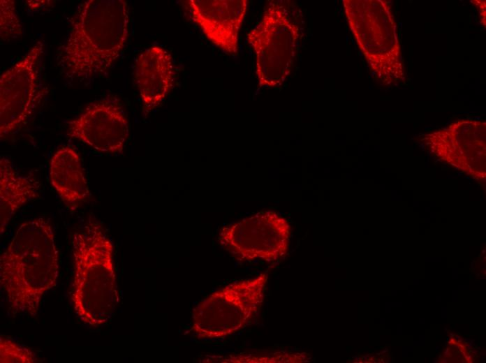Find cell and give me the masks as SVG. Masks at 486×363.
Instances as JSON below:
<instances>
[{"label": "cell", "mask_w": 486, "mask_h": 363, "mask_svg": "<svg viewBox=\"0 0 486 363\" xmlns=\"http://www.w3.org/2000/svg\"><path fill=\"white\" fill-rule=\"evenodd\" d=\"M71 300L78 318L93 327L106 323L118 303L113 246L101 223L90 216L72 236Z\"/></svg>", "instance_id": "3957f363"}, {"label": "cell", "mask_w": 486, "mask_h": 363, "mask_svg": "<svg viewBox=\"0 0 486 363\" xmlns=\"http://www.w3.org/2000/svg\"><path fill=\"white\" fill-rule=\"evenodd\" d=\"M38 360L31 349L18 344L2 334L1 335V363H33L38 362Z\"/></svg>", "instance_id": "e0dca14e"}, {"label": "cell", "mask_w": 486, "mask_h": 363, "mask_svg": "<svg viewBox=\"0 0 486 363\" xmlns=\"http://www.w3.org/2000/svg\"><path fill=\"white\" fill-rule=\"evenodd\" d=\"M22 29L12 0L0 1V38L1 41L15 39L22 36Z\"/></svg>", "instance_id": "2e32d148"}, {"label": "cell", "mask_w": 486, "mask_h": 363, "mask_svg": "<svg viewBox=\"0 0 486 363\" xmlns=\"http://www.w3.org/2000/svg\"><path fill=\"white\" fill-rule=\"evenodd\" d=\"M349 28L370 69L384 85L405 80L397 26L383 0H343Z\"/></svg>", "instance_id": "277c9868"}, {"label": "cell", "mask_w": 486, "mask_h": 363, "mask_svg": "<svg viewBox=\"0 0 486 363\" xmlns=\"http://www.w3.org/2000/svg\"><path fill=\"white\" fill-rule=\"evenodd\" d=\"M50 181L69 210H76L89 197L87 180L80 157L69 146L57 150L49 166Z\"/></svg>", "instance_id": "4fadbf2b"}, {"label": "cell", "mask_w": 486, "mask_h": 363, "mask_svg": "<svg viewBox=\"0 0 486 363\" xmlns=\"http://www.w3.org/2000/svg\"><path fill=\"white\" fill-rule=\"evenodd\" d=\"M267 3L260 20L246 36L256 55V73L260 87L281 86L288 77L300 37L287 3Z\"/></svg>", "instance_id": "8992f818"}, {"label": "cell", "mask_w": 486, "mask_h": 363, "mask_svg": "<svg viewBox=\"0 0 486 363\" xmlns=\"http://www.w3.org/2000/svg\"><path fill=\"white\" fill-rule=\"evenodd\" d=\"M40 184L29 173L21 175L7 156L0 158V232H4L12 217L24 205L39 195Z\"/></svg>", "instance_id": "5bb4252c"}, {"label": "cell", "mask_w": 486, "mask_h": 363, "mask_svg": "<svg viewBox=\"0 0 486 363\" xmlns=\"http://www.w3.org/2000/svg\"><path fill=\"white\" fill-rule=\"evenodd\" d=\"M267 274L235 281L193 309L191 332L198 340L219 339L240 331L261 307Z\"/></svg>", "instance_id": "5b68a950"}, {"label": "cell", "mask_w": 486, "mask_h": 363, "mask_svg": "<svg viewBox=\"0 0 486 363\" xmlns=\"http://www.w3.org/2000/svg\"><path fill=\"white\" fill-rule=\"evenodd\" d=\"M311 359L309 355L302 352L279 351L267 354H246L229 356H207L202 362H277L299 363L306 362Z\"/></svg>", "instance_id": "9a60e30c"}, {"label": "cell", "mask_w": 486, "mask_h": 363, "mask_svg": "<svg viewBox=\"0 0 486 363\" xmlns=\"http://www.w3.org/2000/svg\"><path fill=\"white\" fill-rule=\"evenodd\" d=\"M133 80L142 115L146 117L161 105L174 87L175 68L171 54L159 45L145 49L135 59Z\"/></svg>", "instance_id": "7c38bea8"}, {"label": "cell", "mask_w": 486, "mask_h": 363, "mask_svg": "<svg viewBox=\"0 0 486 363\" xmlns=\"http://www.w3.org/2000/svg\"><path fill=\"white\" fill-rule=\"evenodd\" d=\"M290 235V225L284 217L264 210L223 227L218 242L238 261L272 262L287 254Z\"/></svg>", "instance_id": "52a82bcc"}, {"label": "cell", "mask_w": 486, "mask_h": 363, "mask_svg": "<svg viewBox=\"0 0 486 363\" xmlns=\"http://www.w3.org/2000/svg\"><path fill=\"white\" fill-rule=\"evenodd\" d=\"M190 18L206 38L226 54L236 55L247 0H188Z\"/></svg>", "instance_id": "8fae6325"}, {"label": "cell", "mask_w": 486, "mask_h": 363, "mask_svg": "<svg viewBox=\"0 0 486 363\" xmlns=\"http://www.w3.org/2000/svg\"><path fill=\"white\" fill-rule=\"evenodd\" d=\"M485 122L461 119L427 134L424 140L439 159L477 179L485 177Z\"/></svg>", "instance_id": "30bf717a"}, {"label": "cell", "mask_w": 486, "mask_h": 363, "mask_svg": "<svg viewBox=\"0 0 486 363\" xmlns=\"http://www.w3.org/2000/svg\"><path fill=\"white\" fill-rule=\"evenodd\" d=\"M45 44L37 41L19 61L0 76V136L18 130L42 98L41 64Z\"/></svg>", "instance_id": "ba28073f"}, {"label": "cell", "mask_w": 486, "mask_h": 363, "mask_svg": "<svg viewBox=\"0 0 486 363\" xmlns=\"http://www.w3.org/2000/svg\"><path fill=\"white\" fill-rule=\"evenodd\" d=\"M66 135L101 152H122L129 135V127L120 99L109 94L89 104L68 122Z\"/></svg>", "instance_id": "9c48e42d"}, {"label": "cell", "mask_w": 486, "mask_h": 363, "mask_svg": "<svg viewBox=\"0 0 486 363\" xmlns=\"http://www.w3.org/2000/svg\"><path fill=\"white\" fill-rule=\"evenodd\" d=\"M129 34L124 0H88L71 20L59 64L66 77L80 81L105 73L120 56Z\"/></svg>", "instance_id": "6da1fadb"}, {"label": "cell", "mask_w": 486, "mask_h": 363, "mask_svg": "<svg viewBox=\"0 0 486 363\" xmlns=\"http://www.w3.org/2000/svg\"><path fill=\"white\" fill-rule=\"evenodd\" d=\"M58 260L49 220L39 217L19 226L0 257V284L13 311L37 315L43 295L56 285Z\"/></svg>", "instance_id": "7a4b0ae2"}]
</instances>
